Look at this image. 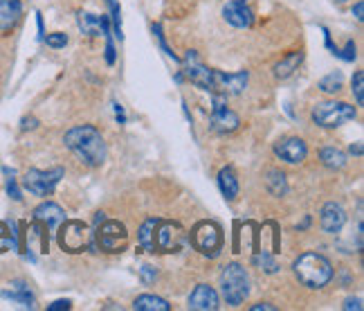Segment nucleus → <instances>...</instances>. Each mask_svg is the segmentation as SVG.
Segmentation results:
<instances>
[{
  "instance_id": "nucleus-1",
  "label": "nucleus",
  "mask_w": 364,
  "mask_h": 311,
  "mask_svg": "<svg viewBox=\"0 0 364 311\" xmlns=\"http://www.w3.org/2000/svg\"><path fill=\"white\" fill-rule=\"evenodd\" d=\"M63 143L90 167H99L106 160V143L93 124L70 129L63 138Z\"/></svg>"
},
{
  "instance_id": "nucleus-2",
  "label": "nucleus",
  "mask_w": 364,
  "mask_h": 311,
  "mask_svg": "<svg viewBox=\"0 0 364 311\" xmlns=\"http://www.w3.org/2000/svg\"><path fill=\"white\" fill-rule=\"evenodd\" d=\"M297 280L308 289H321L333 280V264L319 253H303L292 264Z\"/></svg>"
},
{
  "instance_id": "nucleus-3",
  "label": "nucleus",
  "mask_w": 364,
  "mask_h": 311,
  "mask_svg": "<svg viewBox=\"0 0 364 311\" xmlns=\"http://www.w3.org/2000/svg\"><path fill=\"white\" fill-rule=\"evenodd\" d=\"M220 294L229 307H238L250 296V275L241 264H227L220 270Z\"/></svg>"
},
{
  "instance_id": "nucleus-4",
  "label": "nucleus",
  "mask_w": 364,
  "mask_h": 311,
  "mask_svg": "<svg viewBox=\"0 0 364 311\" xmlns=\"http://www.w3.org/2000/svg\"><path fill=\"white\" fill-rule=\"evenodd\" d=\"M312 122L324 129H335L356 120V108L347 102H317L312 106Z\"/></svg>"
},
{
  "instance_id": "nucleus-5",
  "label": "nucleus",
  "mask_w": 364,
  "mask_h": 311,
  "mask_svg": "<svg viewBox=\"0 0 364 311\" xmlns=\"http://www.w3.org/2000/svg\"><path fill=\"white\" fill-rule=\"evenodd\" d=\"M95 248L104 250V253H121L128 244V233L124 224L119 222H101L93 233Z\"/></svg>"
},
{
  "instance_id": "nucleus-6",
  "label": "nucleus",
  "mask_w": 364,
  "mask_h": 311,
  "mask_svg": "<svg viewBox=\"0 0 364 311\" xmlns=\"http://www.w3.org/2000/svg\"><path fill=\"white\" fill-rule=\"evenodd\" d=\"M59 246L66 253H84L88 246L95 248V239L84 222H66L59 230Z\"/></svg>"
},
{
  "instance_id": "nucleus-7",
  "label": "nucleus",
  "mask_w": 364,
  "mask_h": 311,
  "mask_svg": "<svg viewBox=\"0 0 364 311\" xmlns=\"http://www.w3.org/2000/svg\"><path fill=\"white\" fill-rule=\"evenodd\" d=\"M156 253H180L187 244V233L178 222H160L156 224Z\"/></svg>"
},
{
  "instance_id": "nucleus-8",
  "label": "nucleus",
  "mask_w": 364,
  "mask_h": 311,
  "mask_svg": "<svg viewBox=\"0 0 364 311\" xmlns=\"http://www.w3.org/2000/svg\"><path fill=\"white\" fill-rule=\"evenodd\" d=\"M191 244L202 255H209V257H216L218 250L222 246V233L220 228L214 222H200L194 226L191 230Z\"/></svg>"
},
{
  "instance_id": "nucleus-9",
  "label": "nucleus",
  "mask_w": 364,
  "mask_h": 311,
  "mask_svg": "<svg viewBox=\"0 0 364 311\" xmlns=\"http://www.w3.org/2000/svg\"><path fill=\"white\" fill-rule=\"evenodd\" d=\"M63 174L66 172L61 167L47 169V172H43V169H29L23 178V185L27 192L34 196H50L54 192V187L59 185V180L63 178Z\"/></svg>"
},
{
  "instance_id": "nucleus-10",
  "label": "nucleus",
  "mask_w": 364,
  "mask_h": 311,
  "mask_svg": "<svg viewBox=\"0 0 364 311\" xmlns=\"http://www.w3.org/2000/svg\"><path fill=\"white\" fill-rule=\"evenodd\" d=\"M225 95L218 93L214 97V106H211V117H209V124L211 129H214L216 133H232V131H236L238 124H241V120L234 111H229V108L225 106Z\"/></svg>"
},
{
  "instance_id": "nucleus-11",
  "label": "nucleus",
  "mask_w": 364,
  "mask_h": 311,
  "mask_svg": "<svg viewBox=\"0 0 364 311\" xmlns=\"http://www.w3.org/2000/svg\"><path fill=\"white\" fill-rule=\"evenodd\" d=\"M185 75L191 84H196L198 88L202 90H214V70L207 68L205 64L200 62V57L194 52V50H189L187 57H185Z\"/></svg>"
},
{
  "instance_id": "nucleus-12",
  "label": "nucleus",
  "mask_w": 364,
  "mask_h": 311,
  "mask_svg": "<svg viewBox=\"0 0 364 311\" xmlns=\"http://www.w3.org/2000/svg\"><path fill=\"white\" fill-rule=\"evenodd\" d=\"M214 93H222V95H238L245 90L248 86V70H241L236 75H225L220 70H214Z\"/></svg>"
},
{
  "instance_id": "nucleus-13",
  "label": "nucleus",
  "mask_w": 364,
  "mask_h": 311,
  "mask_svg": "<svg viewBox=\"0 0 364 311\" xmlns=\"http://www.w3.org/2000/svg\"><path fill=\"white\" fill-rule=\"evenodd\" d=\"M275 154L286 160L290 165H297V163H303L308 156V147L303 143L301 138H286V140H279L275 145Z\"/></svg>"
},
{
  "instance_id": "nucleus-14",
  "label": "nucleus",
  "mask_w": 364,
  "mask_h": 311,
  "mask_svg": "<svg viewBox=\"0 0 364 311\" xmlns=\"http://www.w3.org/2000/svg\"><path fill=\"white\" fill-rule=\"evenodd\" d=\"M222 16L229 25H234L238 29H245L255 23V14L248 7V0H232L225 7H222Z\"/></svg>"
},
{
  "instance_id": "nucleus-15",
  "label": "nucleus",
  "mask_w": 364,
  "mask_h": 311,
  "mask_svg": "<svg viewBox=\"0 0 364 311\" xmlns=\"http://www.w3.org/2000/svg\"><path fill=\"white\" fill-rule=\"evenodd\" d=\"M319 224H321V230L328 235H338L340 230L347 224V212H344V208L340 203H326L321 208V217H319Z\"/></svg>"
},
{
  "instance_id": "nucleus-16",
  "label": "nucleus",
  "mask_w": 364,
  "mask_h": 311,
  "mask_svg": "<svg viewBox=\"0 0 364 311\" xmlns=\"http://www.w3.org/2000/svg\"><path fill=\"white\" fill-rule=\"evenodd\" d=\"M218 305V294L214 291V287L209 284H198L189 296V309L194 311H216Z\"/></svg>"
},
{
  "instance_id": "nucleus-17",
  "label": "nucleus",
  "mask_w": 364,
  "mask_h": 311,
  "mask_svg": "<svg viewBox=\"0 0 364 311\" xmlns=\"http://www.w3.org/2000/svg\"><path fill=\"white\" fill-rule=\"evenodd\" d=\"M34 222L43 224L47 230H56L59 224L66 222V212L63 208L52 203V201H45V203H40L36 210H34Z\"/></svg>"
},
{
  "instance_id": "nucleus-18",
  "label": "nucleus",
  "mask_w": 364,
  "mask_h": 311,
  "mask_svg": "<svg viewBox=\"0 0 364 311\" xmlns=\"http://www.w3.org/2000/svg\"><path fill=\"white\" fill-rule=\"evenodd\" d=\"M23 16V5L20 0H0V32L7 34L18 25Z\"/></svg>"
},
{
  "instance_id": "nucleus-19",
  "label": "nucleus",
  "mask_w": 364,
  "mask_h": 311,
  "mask_svg": "<svg viewBox=\"0 0 364 311\" xmlns=\"http://www.w3.org/2000/svg\"><path fill=\"white\" fill-rule=\"evenodd\" d=\"M79 29L88 36H108V29H110L108 16L106 14L95 16V14H88V12H81L79 14Z\"/></svg>"
},
{
  "instance_id": "nucleus-20",
  "label": "nucleus",
  "mask_w": 364,
  "mask_h": 311,
  "mask_svg": "<svg viewBox=\"0 0 364 311\" xmlns=\"http://www.w3.org/2000/svg\"><path fill=\"white\" fill-rule=\"evenodd\" d=\"M218 187L222 196H225L227 201H236L238 196V178L234 174V169L232 167H222L218 172Z\"/></svg>"
},
{
  "instance_id": "nucleus-21",
  "label": "nucleus",
  "mask_w": 364,
  "mask_h": 311,
  "mask_svg": "<svg viewBox=\"0 0 364 311\" xmlns=\"http://www.w3.org/2000/svg\"><path fill=\"white\" fill-rule=\"evenodd\" d=\"M3 298L14 300V303L23 305L27 309H34V294L29 291V287L25 282H14L12 289H5L3 291Z\"/></svg>"
},
{
  "instance_id": "nucleus-22",
  "label": "nucleus",
  "mask_w": 364,
  "mask_h": 311,
  "mask_svg": "<svg viewBox=\"0 0 364 311\" xmlns=\"http://www.w3.org/2000/svg\"><path fill=\"white\" fill-rule=\"evenodd\" d=\"M319 160L324 167L328 169H344L347 167V154L338 147H324L319 152Z\"/></svg>"
},
{
  "instance_id": "nucleus-23",
  "label": "nucleus",
  "mask_w": 364,
  "mask_h": 311,
  "mask_svg": "<svg viewBox=\"0 0 364 311\" xmlns=\"http://www.w3.org/2000/svg\"><path fill=\"white\" fill-rule=\"evenodd\" d=\"M301 62H303V52H292L288 57H283L281 62L275 66V77L277 79H288L301 66Z\"/></svg>"
},
{
  "instance_id": "nucleus-24",
  "label": "nucleus",
  "mask_w": 364,
  "mask_h": 311,
  "mask_svg": "<svg viewBox=\"0 0 364 311\" xmlns=\"http://www.w3.org/2000/svg\"><path fill=\"white\" fill-rule=\"evenodd\" d=\"M156 224H158V219H146V222L142 224L139 233H137V242H139L142 250H146V253H156V242H153Z\"/></svg>"
},
{
  "instance_id": "nucleus-25",
  "label": "nucleus",
  "mask_w": 364,
  "mask_h": 311,
  "mask_svg": "<svg viewBox=\"0 0 364 311\" xmlns=\"http://www.w3.org/2000/svg\"><path fill=\"white\" fill-rule=\"evenodd\" d=\"M133 309L135 311H169L171 305L165 298H158V296H139L135 298Z\"/></svg>"
},
{
  "instance_id": "nucleus-26",
  "label": "nucleus",
  "mask_w": 364,
  "mask_h": 311,
  "mask_svg": "<svg viewBox=\"0 0 364 311\" xmlns=\"http://www.w3.org/2000/svg\"><path fill=\"white\" fill-rule=\"evenodd\" d=\"M266 185L270 189L272 196H283L288 192V185H286V174L279 172V169H270L268 176H266Z\"/></svg>"
},
{
  "instance_id": "nucleus-27",
  "label": "nucleus",
  "mask_w": 364,
  "mask_h": 311,
  "mask_svg": "<svg viewBox=\"0 0 364 311\" xmlns=\"http://www.w3.org/2000/svg\"><path fill=\"white\" fill-rule=\"evenodd\" d=\"M342 84H344V75L340 73V70H335V73H331L324 79H319V90L326 95H335L342 90Z\"/></svg>"
},
{
  "instance_id": "nucleus-28",
  "label": "nucleus",
  "mask_w": 364,
  "mask_h": 311,
  "mask_svg": "<svg viewBox=\"0 0 364 311\" xmlns=\"http://www.w3.org/2000/svg\"><path fill=\"white\" fill-rule=\"evenodd\" d=\"M255 264L261 268V270H266V273H277L279 270V264H277V259L272 257L268 250H261L259 255H255Z\"/></svg>"
},
{
  "instance_id": "nucleus-29",
  "label": "nucleus",
  "mask_w": 364,
  "mask_h": 311,
  "mask_svg": "<svg viewBox=\"0 0 364 311\" xmlns=\"http://www.w3.org/2000/svg\"><path fill=\"white\" fill-rule=\"evenodd\" d=\"M351 86H353V95H356L358 106H362L364 104V73H362V70H358V73L353 75Z\"/></svg>"
},
{
  "instance_id": "nucleus-30",
  "label": "nucleus",
  "mask_w": 364,
  "mask_h": 311,
  "mask_svg": "<svg viewBox=\"0 0 364 311\" xmlns=\"http://www.w3.org/2000/svg\"><path fill=\"white\" fill-rule=\"evenodd\" d=\"M108 7H110V14H113V27H115V36L119 38H124V34H121V9L117 5V0H106Z\"/></svg>"
},
{
  "instance_id": "nucleus-31",
  "label": "nucleus",
  "mask_w": 364,
  "mask_h": 311,
  "mask_svg": "<svg viewBox=\"0 0 364 311\" xmlns=\"http://www.w3.org/2000/svg\"><path fill=\"white\" fill-rule=\"evenodd\" d=\"M12 246V248H18V244H16V235L12 233V237L7 235V228H5V224H0V253H5V250Z\"/></svg>"
},
{
  "instance_id": "nucleus-32",
  "label": "nucleus",
  "mask_w": 364,
  "mask_h": 311,
  "mask_svg": "<svg viewBox=\"0 0 364 311\" xmlns=\"http://www.w3.org/2000/svg\"><path fill=\"white\" fill-rule=\"evenodd\" d=\"M153 34H156V38H158V43H160V48H162V52H165L167 57L174 59V62H180V59L174 55V50H171V48L167 45V41H165V34H162V27H160V25H153Z\"/></svg>"
},
{
  "instance_id": "nucleus-33",
  "label": "nucleus",
  "mask_w": 364,
  "mask_h": 311,
  "mask_svg": "<svg viewBox=\"0 0 364 311\" xmlns=\"http://www.w3.org/2000/svg\"><path fill=\"white\" fill-rule=\"evenodd\" d=\"M333 55L340 57V59H344V62H353V59H356V43L347 41V48H344V50L333 48Z\"/></svg>"
},
{
  "instance_id": "nucleus-34",
  "label": "nucleus",
  "mask_w": 364,
  "mask_h": 311,
  "mask_svg": "<svg viewBox=\"0 0 364 311\" xmlns=\"http://www.w3.org/2000/svg\"><path fill=\"white\" fill-rule=\"evenodd\" d=\"M45 43L50 48H66L68 45V36L63 32H54V34H47L45 36Z\"/></svg>"
},
{
  "instance_id": "nucleus-35",
  "label": "nucleus",
  "mask_w": 364,
  "mask_h": 311,
  "mask_svg": "<svg viewBox=\"0 0 364 311\" xmlns=\"http://www.w3.org/2000/svg\"><path fill=\"white\" fill-rule=\"evenodd\" d=\"M5 172L9 174V178H7V194L12 196L14 201H20V198H23V194H20V189H18V185H16L14 172H9V169H5Z\"/></svg>"
},
{
  "instance_id": "nucleus-36",
  "label": "nucleus",
  "mask_w": 364,
  "mask_h": 311,
  "mask_svg": "<svg viewBox=\"0 0 364 311\" xmlns=\"http://www.w3.org/2000/svg\"><path fill=\"white\" fill-rule=\"evenodd\" d=\"M139 273H142V282L144 284H151L156 280V268L153 266H149V264H144L139 268Z\"/></svg>"
},
{
  "instance_id": "nucleus-37",
  "label": "nucleus",
  "mask_w": 364,
  "mask_h": 311,
  "mask_svg": "<svg viewBox=\"0 0 364 311\" xmlns=\"http://www.w3.org/2000/svg\"><path fill=\"white\" fill-rule=\"evenodd\" d=\"M106 64L108 66L115 64V45L110 41V36H106Z\"/></svg>"
},
{
  "instance_id": "nucleus-38",
  "label": "nucleus",
  "mask_w": 364,
  "mask_h": 311,
  "mask_svg": "<svg viewBox=\"0 0 364 311\" xmlns=\"http://www.w3.org/2000/svg\"><path fill=\"white\" fill-rule=\"evenodd\" d=\"M344 309H347V311H351V309L362 311V300L360 298H349L347 303H344Z\"/></svg>"
},
{
  "instance_id": "nucleus-39",
  "label": "nucleus",
  "mask_w": 364,
  "mask_h": 311,
  "mask_svg": "<svg viewBox=\"0 0 364 311\" xmlns=\"http://www.w3.org/2000/svg\"><path fill=\"white\" fill-rule=\"evenodd\" d=\"M63 309H70V300H56L47 307V311H63Z\"/></svg>"
},
{
  "instance_id": "nucleus-40",
  "label": "nucleus",
  "mask_w": 364,
  "mask_h": 311,
  "mask_svg": "<svg viewBox=\"0 0 364 311\" xmlns=\"http://www.w3.org/2000/svg\"><path fill=\"white\" fill-rule=\"evenodd\" d=\"M362 14H364V3H362V0H358L356 7H353V16H356V21L362 23V18H364Z\"/></svg>"
},
{
  "instance_id": "nucleus-41",
  "label": "nucleus",
  "mask_w": 364,
  "mask_h": 311,
  "mask_svg": "<svg viewBox=\"0 0 364 311\" xmlns=\"http://www.w3.org/2000/svg\"><path fill=\"white\" fill-rule=\"evenodd\" d=\"M113 106H115V117H117V122H119V124H124V122H126L124 108H121V104H117V102H115Z\"/></svg>"
},
{
  "instance_id": "nucleus-42",
  "label": "nucleus",
  "mask_w": 364,
  "mask_h": 311,
  "mask_svg": "<svg viewBox=\"0 0 364 311\" xmlns=\"http://www.w3.org/2000/svg\"><path fill=\"white\" fill-rule=\"evenodd\" d=\"M252 311H261V309H266V311H277L275 305H270V303H259V305H252L250 307Z\"/></svg>"
},
{
  "instance_id": "nucleus-43",
  "label": "nucleus",
  "mask_w": 364,
  "mask_h": 311,
  "mask_svg": "<svg viewBox=\"0 0 364 311\" xmlns=\"http://www.w3.org/2000/svg\"><path fill=\"white\" fill-rule=\"evenodd\" d=\"M36 124H38V122H36L34 117H25V120H23V131H27V129H36Z\"/></svg>"
},
{
  "instance_id": "nucleus-44",
  "label": "nucleus",
  "mask_w": 364,
  "mask_h": 311,
  "mask_svg": "<svg viewBox=\"0 0 364 311\" xmlns=\"http://www.w3.org/2000/svg\"><path fill=\"white\" fill-rule=\"evenodd\" d=\"M351 154L353 156H362V145L358 143V145H351Z\"/></svg>"
},
{
  "instance_id": "nucleus-45",
  "label": "nucleus",
  "mask_w": 364,
  "mask_h": 311,
  "mask_svg": "<svg viewBox=\"0 0 364 311\" xmlns=\"http://www.w3.org/2000/svg\"><path fill=\"white\" fill-rule=\"evenodd\" d=\"M308 224H310V217H306V219H303V222H301V226H299V230L308 228Z\"/></svg>"
},
{
  "instance_id": "nucleus-46",
  "label": "nucleus",
  "mask_w": 364,
  "mask_h": 311,
  "mask_svg": "<svg viewBox=\"0 0 364 311\" xmlns=\"http://www.w3.org/2000/svg\"><path fill=\"white\" fill-rule=\"evenodd\" d=\"M335 3H338V5H342V3H347V0H335Z\"/></svg>"
}]
</instances>
